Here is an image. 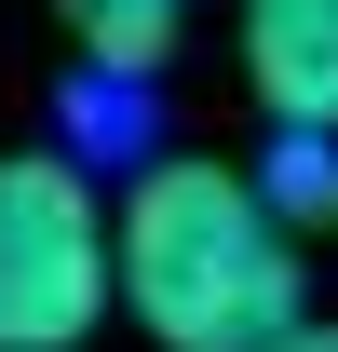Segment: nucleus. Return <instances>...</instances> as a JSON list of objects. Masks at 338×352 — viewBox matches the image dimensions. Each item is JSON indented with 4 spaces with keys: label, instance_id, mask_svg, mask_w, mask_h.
<instances>
[{
    "label": "nucleus",
    "instance_id": "7ed1b4c3",
    "mask_svg": "<svg viewBox=\"0 0 338 352\" xmlns=\"http://www.w3.org/2000/svg\"><path fill=\"white\" fill-rule=\"evenodd\" d=\"M244 82L284 135H338V0H244Z\"/></svg>",
    "mask_w": 338,
    "mask_h": 352
},
{
    "label": "nucleus",
    "instance_id": "423d86ee",
    "mask_svg": "<svg viewBox=\"0 0 338 352\" xmlns=\"http://www.w3.org/2000/svg\"><path fill=\"white\" fill-rule=\"evenodd\" d=\"M271 352H338V325H284V339H271Z\"/></svg>",
    "mask_w": 338,
    "mask_h": 352
},
{
    "label": "nucleus",
    "instance_id": "20e7f679",
    "mask_svg": "<svg viewBox=\"0 0 338 352\" xmlns=\"http://www.w3.org/2000/svg\"><path fill=\"white\" fill-rule=\"evenodd\" d=\"M54 14L82 28L95 82H149V68H163V41H176V0H54Z\"/></svg>",
    "mask_w": 338,
    "mask_h": 352
},
{
    "label": "nucleus",
    "instance_id": "39448f33",
    "mask_svg": "<svg viewBox=\"0 0 338 352\" xmlns=\"http://www.w3.org/2000/svg\"><path fill=\"white\" fill-rule=\"evenodd\" d=\"M257 204H271V217H338V135H284V163L257 176Z\"/></svg>",
    "mask_w": 338,
    "mask_h": 352
},
{
    "label": "nucleus",
    "instance_id": "f257e3e1",
    "mask_svg": "<svg viewBox=\"0 0 338 352\" xmlns=\"http://www.w3.org/2000/svg\"><path fill=\"white\" fill-rule=\"evenodd\" d=\"M109 311H135L163 352H271L284 325H311L297 230L257 204V176L163 149L109 204Z\"/></svg>",
    "mask_w": 338,
    "mask_h": 352
},
{
    "label": "nucleus",
    "instance_id": "f03ea898",
    "mask_svg": "<svg viewBox=\"0 0 338 352\" xmlns=\"http://www.w3.org/2000/svg\"><path fill=\"white\" fill-rule=\"evenodd\" d=\"M109 325V190L82 149L0 163V352H82Z\"/></svg>",
    "mask_w": 338,
    "mask_h": 352
}]
</instances>
